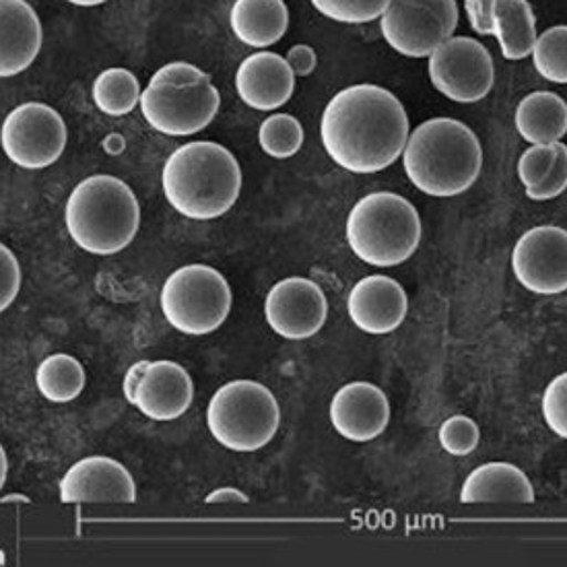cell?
<instances>
[{"instance_id":"13","label":"cell","mask_w":567,"mask_h":567,"mask_svg":"<svg viewBox=\"0 0 567 567\" xmlns=\"http://www.w3.org/2000/svg\"><path fill=\"white\" fill-rule=\"evenodd\" d=\"M329 316V301L320 285L306 277H289L275 285L265 299L270 329L287 341H306L318 334Z\"/></svg>"},{"instance_id":"27","label":"cell","mask_w":567,"mask_h":567,"mask_svg":"<svg viewBox=\"0 0 567 567\" xmlns=\"http://www.w3.org/2000/svg\"><path fill=\"white\" fill-rule=\"evenodd\" d=\"M258 143L270 157L289 159L303 145V126L291 114H272L260 124Z\"/></svg>"},{"instance_id":"14","label":"cell","mask_w":567,"mask_h":567,"mask_svg":"<svg viewBox=\"0 0 567 567\" xmlns=\"http://www.w3.org/2000/svg\"><path fill=\"white\" fill-rule=\"evenodd\" d=\"M62 504H135L136 483L124 464L110 456H87L60 481Z\"/></svg>"},{"instance_id":"30","label":"cell","mask_w":567,"mask_h":567,"mask_svg":"<svg viewBox=\"0 0 567 567\" xmlns=\"http://www.w3.org/2000/svg\"><path fill=\"white\" fill-rule=\"evenodd\" d=\"M481 442L477 423L466 415L446 419L440 427V444L452 456H466L475 452Z\"/></svg>"},{"instance_id":"18","label":"cell","mask_w":567,"mask_h":567,"mask_svg":"<svg viewBox=\"0 0 567 567\" xmlns=\"http://www.w3.org/2000/svg\"><path fill=\"white\" fill-rule=\"evenodd\" d=\"M239 100L258 112H272L287 104L296 91V75L287 60L260 50L241 60L236 73Z\"/></svg>"},{"instance_id":"23","label":"cell","mask_w":567,"mask_h":567,"mask_svg":"<svg viewBox=\"0 0 567 567\" xmlns=\"http://www.w3.org/2000/svg\"><path fill=\"white\" fill-rule=\"evenodd\" d=\"M514 122L530 145L559 143L567 133L566 100L553 91H533L516 107Z\"/></svg>"},{"instance_id":"26","label":"cell","mask_w":567,"mask_h":567,"mask_svg":"<svg viewBox=\"0 0 567 567\" xmlns=\"http://www.w3.org/2000/svg\"><path fill=\"white\" fill-rule=\"evenodd\" d=\"M533 62L538 75L555 85L567 83V28L553 25L537 35L533 45Z\"/></svg>"},{"instance_id":"11","label":"cell","mask_w":567,"mask_h":567,"mask_svg":"<svg viewBox=\"0 0 567 567\" xmlns=\"http://www.w3.org/2000/svg\"><path fill=\"white\" fill-rule=\"evenodd\" d=\"M66 143V122L54 107L40 102L17 105L0 128L4 155L23 169H44L56 164Z\"/></svg>"},{"instance_id":"3","label":"cell","mask_w":567,"mask_h":567,"mask_svg":"<svg viewBox=\"0 0 567 567\" xmlns=\"http://www.w3.org/2000/svg\"><path fill=\"white\" fill-rule=\"evenodd\" d=\"M167 203L195 221L219 219L238 203L241 167L234 153L213 141L186 143L164 165Z\"/></svg>"},{"instance_id":"20","label":"cell","mask_w":567,"mask_h":567,"mask_svg":"<svg viewBox=\"0 0 567 567\" xmlns=\"http://www.w3.org/2000/svg\"><path fill=\"white\" fill-rule=\"evenodd\" d=\"M463 504H533L535 487L526 473L509 463L477 466L461 489Z\"/></svg>"},{"instance_id":"24","label":"cell","mask_w":567,"mask_h":567,"mask_svg":"<svg viewBox=\"0 0 567 567\" xmlns=\"http://www.w3.org/2000/svg\"><path fill=\"white\" fill-rule=\"evenodd\" d=\"M83 363L73 355L56 353L45 358L35 372V384L50 403H71L85 390Z\"/></svg>"},{"instance_id":"33","label":"cell","mask_w":567,"mask_h":567,"mask_svg":"<svg viewBox=\"0 0 567 567\" xmlns=\"http://www.w3.org/2000/svg\"><path fill=\"white\" fill-rule=\"evenodd\" d=\"M567 188V147L559 151L557 162L553 165L551 174L543 179L537 186L526 188V196L530 200L537 203H545V200H553L557 196L564 195Z\"/></svg>"},{"instance_id":"5","label":"cell","mask_w":567,"mask_h":567,"mask_svg":"<svg viewBox=\"0 0 567 567\" xmlns=\"http://www.w3.org/2000/svg\"><path fill=\"white\" fill-rule=\"evenodd\" d=\"M141 112L155 133L190 136L217 116L221 95L213 79L190 62H169L141 91Z\"/></svg>"},{"instance_id":"10","label":"cell","mask_w":567,"mask_h":567,"mask_svg":"<svg viewBox=\"0 0 567 567\" xmlns=\"http://www.w3.org/2000/svg\"><path fill=\"white\" fill-rule=\"evenodd\" d=\"M427 59L433 87L450 102L477 104L492 93L495 64L489 50L475 38L452 35Z\"/></svg>"},{"instance_id":"8","label":"cell","mask_w":567,"mask_h":567,"mask_svg":"<svg viewBox=\"0 0 567 567\" xmlns=\"http://www.w3.org/2000/svg\"><path fill=\"white\" fill-rule=\"evenodd\" d=\"M162 312L182 334L203 337L219 329L231 312V287L224 275L207 265L174 270L162 287Z\"/></svg>"},{"instance_id":"9","label":"cell","mask_w":567,"mask_h":567,"mask_svg":"<svg viewBox=\"0 0 567 567\" xmlns=\"http://www.w3.org/2000/svg\"><path fill=\"white\" fill-rule=\"evenodd\" d=\"M456 0H389L380 17L386 44L406 59H427L458 28Z\"/></svg>"},{"instance_id":"32","label":"cell","mask_w":567,"mask_h":567,"mask_svg":"<svg viewBox=\"0 0 567 567\" xmlns=\"http://www.w3.org/2000/svg\"><path fill=\"white\" fill-rule=\"evenodd\" d=\"M21 291V265L17 256L0 241V313L4 312Z\"/></svg>"},{"instance_id":"19","label":"cell","mask_w":567,"mask_h":567,"mask_svg":"<svg viewBox=\"0 0 567 567\" xmlns=\"http://www.w3.org/2000/svg\"><path fill=\"white\" fill-rule=\"evenodd\" d=\"M42 23L28 0H0V79L28 71L42 50Z\"/></svg>"},{"instance_id":"36","label":"cell","mask_w":567,"mask_h":567,"mask_svg":"<svg viewBox=\"0 0 567 567\" xmlns=\"http://www.w3.org/2000/svg\"><path fill=\"white\" fill-rule=\"evenodd\" d=\"M147 363L150 361H136L133 368H128V372L124 375V384H122V390H124V396H126V401L133 404L135 401V390L136 384H138V380H141V375L145 372V368H147Z\"/></svg>"},{"instance_id":"22","label":"cell","mask_w":567,"mask_h":567,"mask_svg":"<svg viewBox=\"0 0 567 567\" xmlns=\"http://www.w3.org/2000/svg\"><path fill=\"white\" fill-rule=\"evenodd\" d=\"M489 35L499 42L506 60L530 56L537 40V17L528 0H493L489 9Z\"/></svg>"},{"instance_id":"25","label":"cell","mask_w":567,"mask_h":567,"mask_svg":"<svg viewBox=\"0 0 567 567\" xmlns=\"http://www.w3.org/2000/svg\"><path fill=\"white\" fill-rule=\"evenodd\" d=\"M141 100V83L133 71L112 66L95 79L93 83V104L112 118L126 116L135 110Z\"/></svg>"},{"instance_id":"38","label":"cell","mask_w":567,"mask_h":567,"mask_svg":"<svg viewBox=\"0 0 567 567\" xmlns=\"http://www.w3.org/2000/svg\"><path fill=\"white\" fill-rule=\"evenodd\" d=\"M7 475H9V458H7V452H4L2 444H0V492H2L4 483H7Z\"/></svg>"},{"instance_id":"35","label":"cell","mask_w":567,"mask_h":567,"mask_svg":"<svg viewBox=\"0 0 567 567\" xmlns=\"http://www.w3.org/2000/svg\"><path fill=\"white\" fill-rule=\"evenodd\" d=\"M285 60H287V64L291 66V71H293V75L296 76L312 75L313 69H316V52H313L310 45H293V48L287 52Z\"/></svg>"},{"instance_id":"37","label":"cell","mask_w":567,"mask_h":567,"mask_svg":"<svg viewBox=\"0 0 567 567\" xmlns=\"http://www.w3.org/2000/svg\"><path fill=\"white\" fill-rule=\"evenodd\" d=\"M248 504V495L234 487H224V489H217V492L210 493L207 497V504Z\"/></svg>"},{"instance_id":"17","label":"cell","mask_w":567,"mask_h":567,"mask_svg":"<svg viewBox=\"0 0 567 567\" xmlns=\"http://www.w3.org/2000/svg\"><path fill=\"white\" fill-rule=\"evenodd\" d=\"M195 399V382L176 361H150L135 390L136 409L153 421L182 417Z\"/></svg>"},{"instance_id":"29","label":"cell","mask_w":567,"mask_h":567,"mask_svg":"<svg viewBox=\"0 0 567 567\" xmlns=\"http://www.w3.org/2000/svg\"><path fill=\"white\" fill-rule=\"evenodd\" d=\"M564 147L566 145L559 141L551 145H530L528 150L524 151L518 159V178L523 182L524 188L537 186L551 174L557 155Z\"/></svg>"},{"instance_id":"1","label":"cell","mask_w":567,"mask_h":567,"mask_svg":"<svg viewBox=\"0 0 567 567\" xmlns=\"http://www.w3.org/2000/svg\"><path fill=\"white\" fill-rule=\"evenodd\" d=\"M411 126L404 105L392 91L359 83L330 100L320 138L330 159L351 174H378L396 164Z\"/></svg>"},{"instance_id":"4","label":"cell","mask_w":567,"mask_h":567,"mask_svg":"<svg viewBox=\"0 0 567 567\" xmlns=\"http://www.w3.org/2000/svg\"><path fill=\"white\" fill-rule=\"evenodd\" d=\"M66 231L79 248L95 256L118 255L141 227V205L133 188L110 174L79 182L64 209Z\"/></svg>"},{"instance_id":"34","label":"cell","mask_w":567,"mask_h":567,"mask_svg":"<svg viewBox=\"0 0 567 567\" xmlns=\"http://www.w3.org/2000/svg\"><path fill=\"white\" fill-rule=\"evenodd\" d=\"M493 0H464V11L471 28L478 35H489V9Z\"/></svg>"},{"instance_id":"39","label":"cell","mask_w":567,"mask_h":567,"mask_svg":"<svg viewBox=\"0 0 567 567\" xmlns=\"http://www.w3.org/2000/svg\"><path fill=\"white\" fill-rule=\"evenodd\" d=\"M0 502L2 504H30V497H25V495H9V497H2Z\"/></svg>"},{"instance_id":"2","label":"cell","mask_w":567,"mask_h":567,"mask_svg":"<svg viewBox=\"0 0 567 567\" xmlns=\"http://www.w3.org/2000/svg\"><path fill=\"white\" fill-rule=\"evenodd\" d=\"M401 157L406 178L423 195L433 198L463 195L473 188L483 167L478 136L454 118L421 122L409 133Z\"/></svg>"},{"instance_id":"21","label":"cell","mask_w":567,"mask_h":567,"mask_svg":"<svg viewBox=\"0 0 567 567\" xmlns=\"http://www.w3.org/2000/svg\"><path fill=\"white\" fill-rule=\"evenodd\" d=\"M229 25L241 44L265 50L287 33L289 9L285 0H236Z\"/></svg>"},{"instance_id":"6","label":"cell","mask_w":567,"mask_h":567,"mask_svg":"<svg viewBox=\"0 0 567 567\" xmlns=\"http://www.w3.org/2000/svg\"><path fill=\"white\" fill-rule=\"evenodd\" d=\"M344 238L361 262L378 269L399 267L417 252L421 217L403 196L372 193L349 213Z\"/></svg>"},{"instance_id":"31","label":"cell","mask_w":567,"mask_h":567,"mask_svg":"<svg viewBox=\"0 0 567 567\" xmlns=\"http://www.w3.org/2000/svg\"><path fill=\"white\" fill-rule=\"evenodd\" d=\"M543 417L553 433L567 437V373L553 378L543 394Z\"/></svg>"},{"instance_id":"7","label":"cell","mask_w":567,"mask_h":567,"mask_svg":"<svg viewBox=\"0 0 567 567\" xmlns=\"http://www.w3.org/2000/svg\"><path fill=\"white\" fill-rule=\"evenodd\" d=\"M215 442L234 452L265 449L281 427V409L265 384L234 380L215 392L207 409Z\"/></svg>"},{"instance_id":"12","label":"cell","mask_w":567,"mask_h":567,"mask_svg":"<svg viewBox=\"0 0 567 567\" xmlns=\"http://www.w3.org/2000/svg\"><path fill=\"white\" fill-rule=\"evenodd\" d=\"M516 281L537 296H559L567 289V231L557 225L533 227L512 252Z\"/></svg>"},{"instance_id":"28","label":"cell","mask_w":567,"mask_h":567,"mask_svg":"<svg viewBox=\"0 0 567 567\" xmlns=\"http://www.w3.org/2000/svg\"><path fill=\"white\" fill-rule=\"evenodd\" d=\"M313 9L322 17L337 23L361 25L380 19L389 0H310Z\"/></svg>"},{"instance_id":"16","label":"cell","mask_w":567,"mask_h":567,"mask_svg":"<svg viewBox=\"0 0 567 567\" xmlns=\"http://www.w3.org/2000/svg\"><path fill=\"white\" fill-rule=\"evenodd\" d=\"M409 298L403 285L386 275H370L353 285L347 312L359 330L368 334H390L404 322Z\"/></svg>"},{"instance_id":"15","label":"cell","mask_w":567,"mask_h":567,"mask_svg":"<svg viewBox=\"0 0 567 567\" xmlns=\"http://www.w3.org/2000/svg\"><path fill=\"white\" fill-rule=\"evenodd\" d=\"M389 396L372 382H351L330 401V423L349 442H372L386 432Z\"/></svg>"},{"instance_id":"40","label":"cell","mask_w":567,"mask_h":567,"mask_svg":"<svg viewBox=\"0 0 567 567\" xmlns=\"http://www.w3.org/2000/svg\"><path fill=\"white\" fill-rule=\"evenodd\" d=\"M66 2H71L75 7H97V4H104L107 0H66Z\"/></svg>"}]
</instances>
